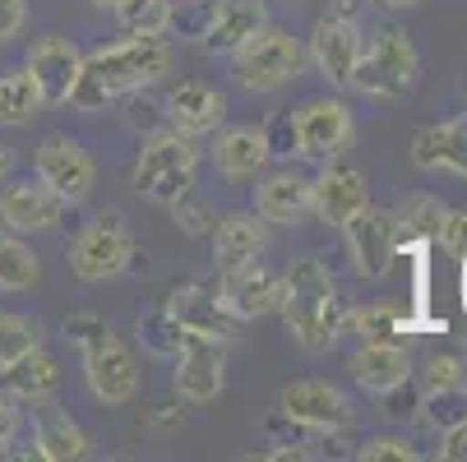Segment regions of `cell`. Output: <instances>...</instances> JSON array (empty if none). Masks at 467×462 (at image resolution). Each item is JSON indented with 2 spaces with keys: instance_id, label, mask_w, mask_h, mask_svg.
<instances>
[{
  "instance_id": "obj_1",
  "label": "cell",
  "mask_w": 467,
  "mask_h": 462,
  "mask_svg": "<svg viewBox=\"0 0 467 462\" xmlns=\"http://www.w3.org/2000/svg\"><path fill=\"white\" fill-rule=\"evenodd\" d=\"M167 70H171V42L162 33H130L120 42H102L84 51L79 79L65 102L79 111H102L116 98L153 88Z\"/></svg>"
},
{
  "instance_id": "obj_2",
  "label": "cell",
  "mask_w": 467,
  "mask_h": 462,
  "mask_svg": "<svg viewBox=\"0 0 467 462\" xmlns=\"http://www.w3.org/2000/svg\"><path fill=\"white\" fill-rule=\"evenodd\" d=\"M278 314L287 323V334L296 338V347L310 356L338 343V334L348 328V305H343L338 287H333V273L324 269V259H301L283 278Z\"/></svg>"
},
{
  "instance_id": "obj_3",
  "label": "cell",
  "mask_w": 467,
  "mask_h": 462,
  "mask_svg": "<svg viewBox=\"0 0 467 462\" xmlns=\"http://www.w3.org/2000/svg\"><path fill=\"white\" fill-rule=\"evenodd\" d=\"M421 75V56L408 37V28L379 24L370 37H361V56L352 70V93L361 98H403Z\"/></svg>"
},
{
  "instance_id": "obj_4",
  "label": "cell",
  "mask_w": 467,
  "mask_h": 462,
  "mask_svg": "<svg viewBox=\"0 0 467 462\" xmlns=\"http://www.w3.org/2000/svg\"><path fill=\"white\" fill-rule=\"evenodd\" d=\"M194 171H199V144L181 129H153V135L140 144L135 158V190L153 204H176L185 190H194Z\"/></svg>"
},
{
  "instance_id": "obj_5",
  "label": "cell",
  "mask_w": 467,
  "mask_h": 462,
  "mask_svg": "<svg viewBox=\"0 0 467 462\" xmlns=\"http://www.w3.org/2000/svg\"><path fill=\"white\" fill-rule=\"evenodd\" d=\"M306 65V51L301 42L278 28V24H264L254 37H245L236 51H232V75L245 93H278L287 88Z\"/></svg>"
},
{
  "instance_id": "obj_6",
  "label": "cell",
  "mask_w": 467,
  "mask_h": 462,
  "mask_svg": "<svg viewBox=\"0 0 467 462\" xmlns=\"http://www.w3.org/2000/svg\"><path fill=\"white\" fill-rule=\"evenodd\" d=\"M135 254L140 250H135V236H130V222L116 209H107L93 222H84V231L75 236L70 269L79 282H111L135 263Z\"/></svg>"
},
{
  "instance_id": "obj_7",
  "label": "cell",
  "mask_w": 467,
  "mask_h": 462,
  "mask_svg": "<svg viewBox=\"0 0 467 462\" xmlns=\"http://www.w3.org/2000/svg\"><path fill=\"white\" fill-rule=\"evenodd\" d=\"M292 129V144L301 158L310 162H333L343 158L357 139V120H352V107L343 98H310L296 107V116L287 120Z\"/></svg>"
},
{
  "instance_id": "obj_8",
  "label": "cell",
  "mask_w": 467,
  "mask_h": 462,
  "mask_svg": "<svg viewBox=\"0 0 467 462\" xmlns=\"http://www.w3.org/2000/svg\"><path fill=\"white\" fill-rule=\"evenodd\" d=\"M84 379H88V393L102 403V407H125L130 398L140 393V361L130 352L111 328H102L98 338H88L84 347Z\"/></svg>"
},
{
  "instance_id": "obj_9",
  "label": "cell",
  "mask_w": 467,
  "mask_h": 462,
  "mask_svg": "<svg viewBox=\"0 0 467 462\" xmlns=\"http://www.w3.org/2000/svg\"><path fill=\"white\" fill-rule=\"evenodd\" d=\"M33 167H37V180H42L47 190H56L65 204H84L88 194H93V185H98V162H93V153H88L79 139H70V135H47V139L37 144Z\"/></svg>"
},
{
  "instance_id": "obj_10",
  "label": "cell",
  "mask_w": 467,
  "mask_h": 462,
  "mask_svg": "<svg viewBox=\"0 0 467 462\" xmlns=\"http://www.w3.org/2000/svg\"><path fill=\"white\" fill-rule=\"evenodd\" d=\"M278 412L292 416L301 430H319V435H343L352 426L348 393L328 379H292L278 393Z\"/></svg>"
},
{
  "instance_id": "obj_11",
  "label": "cell",
  "mask_w": 467,
  "mask_h": 462,
  "mask_svg": "<svg viewBox=\"0 0 467 462\" xmlns=\"http://www.w3.org/2000/svg\"><path fill=\"white\" fill-rule=\"evenodd\" d=\"M348 231V254H352V269L361 282H384L393 273V259H398V227L389 209H361L357 218L343 222Z\"/></svg>"
},
{
  "instance_id": "obj_12",
  "label": "cell",
  "mask_w": 467,
  "mask_h": 462,
  "mask_svg": "<svg viewBox=\"0 0 467 462\" xmlns=\"http://www.w3.org/2000/svg\"><path fill=\"white\" fill-rule=\"evenodd\" d=\"M162 305L185 334H204V338H218V343H232L241 334V319L227 314L213 282H176Z\"/></svg>"
},
{
  "instance_id": "obj_13",
  "label": "cell",
  "mask_w": 467,
  "mask_h": 462,
  "mask_svg": "<svg viewBox=\"0 0 467 462\" xmlns=\"http://www.w3.org/2000/svg\"><path fill=\"white\" fill-rule=\"evenodd\" d=\"M176 361V393L185 403H213L223 384H227V343L204 338V334H185Z\"/></svg>"
},
{
  "instance_id": "obj_14",
  "label": "cell",
  "mask_w": 467,
  "mask_h": 462,
  "mask_svg": "<svg viewBox=\"0 0 467 462\" xmlns=\"http://www.w3.org/2000/svg\"><path fill=\"white\" fill-rule=\"evenodd\" d=\"M357 56H361V28L352 15L328 10L315 28H310V65L333 84V88H348L352 70H357Z\"/></svg>"
},
{
  "instance_id": "obj_15",
  "label": "cell",
  "mask_w": 467,
  "mask_h": 462,
  "mask_svg": "<svg viewBox=\"0 0 467 462\" xmlns=\"http://www.w3.org/2000/svg\"><path fill=\"white\" fill-rule=\"evenodd\" d=\"M79 65H84V51L60 33H42L24 56V70L37 79L47 107H65V98H70V88L79 79Z\"/></svg>"
},
{
  "instance_id": "obj_16",
  "label": "cell",
  "mask_w": 467,
  "mask_h": 462,
  "mask_svg": "<svg viewBox=\"0 0 467 462\" xmlns=\"http://www.w3.org/2000/svg\"><path fill=\"white\" fill-rule=\"evenodd\" d=\"M162 120L181 135L199 139V135H213V129L227 120V98L213 84H199V79H181L167 88L162 98Z\"/></svg>"
},
{
  "instance_id": "obj_17",
  "label": "cell",
  "mask_w": 467,
  "mask_h": 462,
  "mask_svg": "<svg viewBox=\"0 0 467 462\" xmlns=\"http://www.w3.org/2000/svg\"><path fill=\"white\" fill-rule=\"evenodd\" d=\"M65 209L70 204H65L56 190H47L42 180H15V185L0 190V227H10L19 236L60 227Z\"/></svg>"
},
{
  "instance_id": "obj_18",
  "label": "cell",
  "mask_w": 467,
  "mask_h": 462,
  "mask_svg": "<svg viewBox=\"0 0 467 462\" xmlns=\"http://www.w3.org/2000/svg\"><path fill=\"white\" fill-rule=\"evenodd\" d=\"M370 204V180L357 167H324L310 180V213L328 227H343Z\"/></svg>"
},
{
  "instance_id": "obj_19",
  "label": "cell",
  "mask_w": 467,
  "mask_h": 462,
  "mask_svg": "<svg viewBox=\"0 0 467 462\" xmlns=\"http://www.w3.org/2000/svg\"><path fill=\"white\" fill-rule=\"evenodd\" d=\"M218 296H223L227 314H236V319H259V314H274V310H278L283 278H278L274 269H264L259 259H250V263H236V269H223Z\"/></svg>"
},
{
  "instance_id": "obj_20",
  "label": "cell",
  "mask_w": 467,
  "mask_h": 462,
  "mask_svg": "<svg viewBox=\"0 0 467 462\" xmlns=\"http://www.w3.org/2000/svg\"><path fill=\"white\" fill-rule=\"evenodd\" d=\"M274 158V139L264 125H227L213 144V167L227 180H254Z\"/></svg>"
},
{
  "instance_id": "obj_21",
  "label": "cell",
  "mask_w": 467,
  "mask_h": 462,
  "mask_svg": "<svg viewBox=\"0 0 467 462\" xmlns=\"http://www.w3.org/2000/svg\"><path fill=\"white\" fill-rule=\"evenodd\" d=\"M264 24H269V5H264V0H213V5H209V24H204L199 37H204L209 56H232Z\"/></svg>"
},
{
  "instance_id": "obj_22",
  "label": "cell",
  "mask_w": 467,
  "mask_h": 462,
  "mask_svg": "<svg viewBox=\"0 0 467 462\" xmlns=\"http://www.w3.org/2000/svg\"><path fill=\"white\" fill-rule=\"evenodd\" d=\"M0 388H5L19 407L51 403V398H56V388H60V365H56V356L37 343L33 352L15 356L10 365H0Z\"/></svg>"
},
{
  "instance_id": "obj_23",
  "label": "cell",
  "mask_w": 467,
  "mask_h": 462,
  "mask_svg": "<svg viewBox=\"0 0 467 462\" xmlns=\"http://www.w3.org/2000/svg\"><path fill=\"white\" fill-rule=\"evenodd\" d=\"M254 213L264 222H283V227H296L310 218V176L283 167V171H269L259 185H254Z\"/></svg>"
},
{
  "instance_id": "obj_24",
  "label": "cell",
  "mask_w": 467,
  "mask_h": 462,
  "mask_svg": "<svg viewBox=\"0 0 467 462\" xmlns=\"http://www.w3.org/2000/svg\"><path fill=\"white\" fill-rule=\"evenodd\" d=\"M412 162L421 171H453L467 180V116L426 125L412 135Z\"/></svg>"
},
{
  "instance_id": "obj_25",
  "label": "cell",
  "mask_w": 467,
  "mask_h": 462,
  "mask_svg": "<svg viewBox=\"0 0 467 462\" xmlns=\"http://www.w3.org/2000/svg\"><path fill=\"white\" fill-rule=\"evenodd\" d=\"M213 241V263L218 269H236V263H250L269 250V222L259 213H223L209 231Z\"/></svg>"
},
{
  "instance_id": "obj_26",
  "label": "cell",
  "mask_w": 467,
  "mask_h": 462,
  "mask_svg": "<svg viewBox=\"0 0 467 462\" xmlns=\"http://www.w3.org/2000/svg\"><path fill=\"white\" fill-rule=\"evenodd\" d=\"M444 218H449V204L440 200V194L431 190H412L403 204L393 209V227H398V254H403V245H440L444 236Z\"/></svg>"
},
{
  "instance_id": "obj_27",
  "label": "cell",
  "mask_w": 467,
  "mask_h": 462,
  "mask_svg": "<svg viewBox=\"0 0 467 462\" xmlns=\"http://www.w3.org/2000/svg\"><path fill=\"white\" fill-rule=\"evenodd\" d=\"M348 370L352 379L366 388V393H384L393 384H403L417 365L408 356V347H384V343H361L352 356H348Z\"/></svg>"
},
{
  "instance_id": "obj_28",
  "label": "cell",
  "mask_w": 467,
  "mask_h": 462,
  "mask_svg": "<svg viewBox=\"0 0 467 462\" xmlns=\"http://www.w3.org/2000/svg\"><path fill=\"white\" fill-rule=\"evenodd\" d=\"M348 328L361 338V343H384V347H408L421 328H417V314H403L389 301H375V305H357L348 310Z\"/></svg>"
},
{
  "instance_id": "obj_29",
  "label": "cell",
  "mask_w": 467,
  "mask_h": 462,
  "mask_svg": "<svg viewBox=\"0 0 467 462\" xmlns=\"http://www.w3.org/2000/svg\"><path fill=\"white\" fill-rule=\"evenodd\" d=\"M33 453L42 462H75V457H88V435L70 421V412L47 407L33 421Z\"/></svg>"
},
{
  "instance_id": "obj_30",
  "label": "cell",
  "mask_w": 467,
  "mask_h": 462,
  "mask_svg": "<svg viewBox=\"0 0 467 462\" xmlns=\"http://www.w3.org/2000/svg\"><path fill=\"white\" fill-rule=\"evenodd\" d=\"M42 88L37 79L24 70V65H15V70H0V125H33V116H42Z\"/></svg>"
},
{
  "instance_id": "obj_31",
  "label": "cell",
  "mask_w": 467,
  "mask_h": 462,
  "mask_svg": "<svg viewBox=\"0 0 467 462\" xmlns=\"http://www.w3.org/2000/svg\"><path fill=\"white\" fill-rule=\"evenodd\" d=\"M37 278H42V259L33 254V245L19 231L0 227V292H28Z\"/></svg>"
},
{
  "instance_id": "obj_32",
  "label": "cell",
  "mask_w": 467,
  "mask_h": 462,
  "mask_svg": "<svg viewBox=\"0 0 467 462\" xmlns=\"http://www.w3.org/2000/svg\"><path fill=\"white\" fill-rule=\"evenodd\" d=\"M426 426L435 430H449L467 416V384H449V388H421V412H417Z\"/></svg>"
},
{
  "instance_id": "obj_33",
  "label": "cell",
  "mask_w": 467,
  "mask_h": 462,
  "mask_svg": "<svg viewBox=\"0 0 467 462\" xmlns=\"http://www.w3.org/2000/svg\"><path fill=\"white\" fill-rule=\"evenodd\" d=\"M116 19L125 33H167L176 24V5L171 0H120Z\"/></svg>"
},
{
  "instance_id": "obj_34",
  "label": "cell",
  "mask_w": 467,
  "mask_h": 462,
  "mask_svg": "<svg viewBox=\"0 0 467 462\" xmlns=\"http://www.w3.org/2000/svg\"><path fill=\"white\" fill-rule=\"evenodd\" d=\"M42 343V323L33 314H19V310H0V365H10L15 356L33 352Z\"/></svg>"
},
{
  "instance_id": "obj_35",
  "label": "cell",
  "mask_w": 467,
  "mask_h": 462,
  "mask_svg": "<svg viewBox=\"0 0 467 462\" xmlns=\"http://www.w3.org/2000/svg\"><path fill=\"white\" fill-rule=\"evenodd\" d=\"M140 343H144L153 356H176L181 343H185V328H181V323L167 314V305H162V310H153V314L140 319Z\"/></svg>"
},
{
  "instance_id": "obj_36",
  "label": "cell",
  "mask_w": 467,
  "mask_h": 462,
  "mask_svg": "<svg viewBox=\"0 0 467 462\" xmlns=\"http://www.w3.org/2000/svg\"><path fill=\"white\" fill-rule=\"evenodd\" d=\"M352 457H361V462H417L421 448L408 435H375V439H361L352 448Z\"/></svg>"
},
{
  "instance_id": "obj_37",
  "label": "cell",
  "mask_w": 467,
  "mask_h": 462,
  "mask_svg": "<svg viewBox=\"0 0 467 462\" xmlns=\"http://www.w3.org/2000/svg\"><path fill=\"white\" fill-rule=\"evenodd\" d=\"M421 388H449V384H467V370H462V356L458 352H431L421 361Z\"/></svg>"
},
{
  "instance_id": "obj_38",
  "label": "cell",
  "mask_w": 467,
  "mask_h": 462,
  "mask_svg": "<svg viewBox=\"0 0 467 462\" xmlns=\"http://www.w3.org/2000/svg\"><path fill=\"white\" fill-rule=\"evenodd\" d=\"M379 398H384V407H379V412H384L389 421H412V416L421 412V384H417V379L408 375L403 384H393V388H384Z\"/></svg>"
},
{
  "instance_id": "obj_39",
  "label": "cell",
  "mask_w": 467,
  "mask_h": 462,
  "mask_svg": "<svg viewBox=\"0 0 467 462\" xmlns=\"http://www.w3.org/2000/svg\"><path fill=\"white\" fill-rule=\"evenodd\" d=\"M167 209L176 213V227H181L185 236H209V231H213V222H218V218L209 213V204H204V200H194V190H185L181 200H176V204H167Z\"/></svg>"
},
{
  "instance_id": "obj_40",
  "label": "cell",
  "mask_w": 467,
  "mask_h": 462,
  "mask_svg": "<svg viewBox=\"0 0 467 462\" xmlns=\"http://www.w3.org/2000/svg\"><path fill=\"white\" fill-rule=\"evenodd\" d=\"M102 328H111L98 310H75V314H65V323H60V334H65V343H75V347H84L88 338H98Z\"/></svg>"
},
{
  "instance_id": "obj_41",
  "label": "cell",
  "mask_w": 467,
  "mask_h": 462,
  "mask_svg": "<svg viewBox=\"0 0 467 462\" xmlns=\"http://www.w3.org/2000/svg\"><path fill=\"white\" fill-rule=\"evenodd\" d=\"M28 24V0H0V46L15 42Z\"/></svg>"
},
{
  "instance_id": "obj_42",
  "label": "cell",
  "mask_w": 467,
  "mask_h": 462,
  "mask_svg": "<svg viewBox=\"0 0 467 462\" xmlns=\"http://www.w3.org/2000/svg\"><path fill=\"white\" fill-rule=\"evenodd\" d=\"M440 245L458 259L462 250H467V209H449V218H444V236H440Z\"/></svg>"
},
{
  "instance_id": "obj_43",
  "label": "cell",
  "mask_w": 467,
  "mask_h": 462,
  "mask_svg": "<svg viewBox=\"0 0 467 462\" xmlns=\"http://www.w3.org/2000/svg\"><path fill=\"white\" fill-rule=\"evenodd\" d=\"M15 435H19V403L10 398L5 388H0V457L10 453V444H15Z\"/></svg>"
},
{
  "instance_id": "obj_44",
  "label": "cell",
  "mask_w": 467,
  "mask_h": 462,
  "mask_svg": "<svg viewBox=\"0 0 467 462\" xmlns=\"http://www.w3.org/2000/svg\"><path fill=\"white\" fill-rule=\"evenodd\" d=\"M440 457L444 462H467V416L449 430H440Z\"/></svg>"
},
{
  "instance_id": "obj_45",
  "label": "cell",
  "mask_w": 467,
  "mask_h": 462,
  "mask_svg": "<svg viewBox=\"0 0 467 462\" xmlns=\"http://www.w3.org/2000/svg\"><path fill=\"white\" fill-rule=\"evenodd\" d=\"M10 171H15V149L0 144V180H10Z\"/></svg>"
},
{
  "instance_id": "obj_46",
  "label": "cell",
  "mask_w": 467,
  "mask_h": 462,
  "mask_svg": "<svg viewBox=\"0 0 467 462\" xmlns=\"http://www.w3.org/2000/svg\"><path fill=\"white\" fill-rule=\"evenodd\" d=\"M379 5H389V10H412V5H421V0H379Z\"/></svg>"
},
{
  "instance_id": "obj_47",
  "label": "cell",
  "mask_w": 467,
  "mask_h": 462,
  "mask_svg": "<svg viewBox=\"0 0 467 462\" xmlns=\"http://www.w3.org/2000/svg\"><path fill=\"white\" fill-rule=\"evenodd\" d=\"M458 259H462V310H467V250H462Z\"/></svg>"
},
{
  "instance_id": "obj_48",
  "label": "cell",
  "mask_w": 467,
  "mask_h": 462,
  "mask_svg": "<svg viewBox=\"0 0 467 462\" xmlns=\"http://www.w3.org/2000/svg\"><path fill=\"white\" fill-rule=\"evenodd\" d=\"M93 5H98V10H116V5H120V0H93Z\"/></svg>"
},
{
  "instance_id": "obj_49",
  "label": "cell",
  "mask_w": 467,
  "mask_h": 462,
  "mask_svg": "<svg viewBox=\"0 0 467 462\" xmlns=\"http://www.w3.org/2000/svg\"><path fill=\"white\" fill-rule=\"evenodd\" d=\"M462 347H467V338H462Z\"/></svg>"
}]
</instances>
